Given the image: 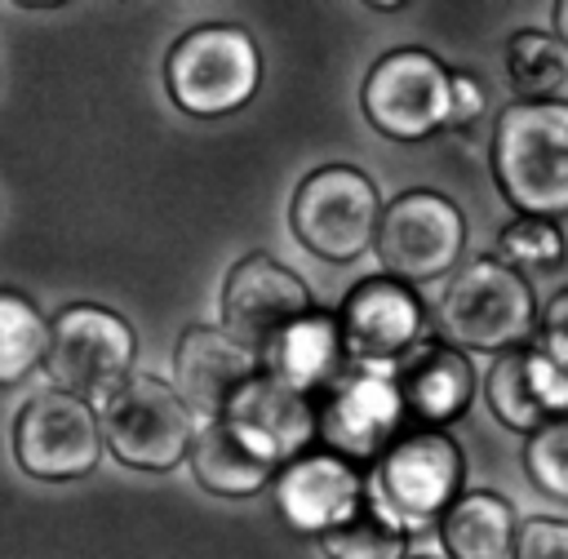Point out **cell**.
<instances>
[{
    "mask_svg": "<svg viewBox=\"0 0 568 559\" xmlns=\"http://www.w3.org/2000/svg\"><path fill=\"white\" fill-rule=\"evenodd\" d=\"M537 315L541 311H537V297L524 271L501 266L493 253L457 266L435 306L439 342L462 355L466 350L506 355V350L528 346V337L537 333Z\"/></svg>",
    "mask_w": 568,
    "mask_h": 559,
    "instance_id": "2",
    "label": "cell"
},
{
    "mask_svg": "<svg viewBox=\"0 0 568 559\" xmlns=\"http://www.w3.org/2000/svg\"><path fill=\"white\" fill-rule=\"evenodd\" d=\"M510 559H568V519H524L515 528Z\"/></svg>",
    "mask_w": 568,
    "mask_h": 559,
    "instance_id": "28",
    "label": "cell"
},
{
    "mask_svg": "<svg viewBox=\"0 0 568 559\" xmlns=\"http://www.w3.org/2000/svg\"><path fill=\"white\" fill-rule=\"evenodd\" d=\"M44 337L49 319L36 311V302L13 288H0V386H18L27 373L40 368Z\"/></svg>",
    "mask_w": 568,
    "mask_h": 559,
    "instance_id": "23",
    "label": "cell"
},
{
    "mask_svg": "<svg viewBox=\"0 0 568 559\" xmlns=\"http://www.w3.org/2000/svg\"><path fill=\"white\" fill-rule=\"evenodd\" d=\"M448 102H453V71L417 44L382 53L359 89V106L368 124L395 142H422L439 129H448Z\"/></svg>",
    "mask_w": 568,
    "mask_h": 559,
    "instance_id": "9",
    "label": "cell"
},
{
    "mask_svg": "<svg viewBox=\"0 0 568 559\" xmlns=\"http://www.w3.org/2000/svg\"><path fill=\"white\" fill-rule=\"evenodd\" d=\"M133 355L138 337L124 315L93 302H71L49 319L40 368L49 373L53 390L98 404L111 386H120L133 373Z\"/></svg>",
    "mask_w": 568,
    "mask_h": 559,
    "instance_id": "6",
    "label": "cell"
},
{
    "mask_svg": "<svg viewBox=\"0 0 568 559\" xmlns=\"http://www.w3.org/2000/svg\"><path fill=\"white\" fill-rule=\"evenodd\" d=\"M524 377L546 417H568V333L537 328L524 346Z\"/></svg>",
    "mask_w": 568,
    "mask_h": 559,
    "instance_id": "25",
    "label": "cell"
},
{
    "mask_svg": "<svg viewBox=\"0 0 568 559\" xmlns=\"http://www.w3.org/2000/svg\"><path fill=\"white\" fill-rule=\"evenodd\" d=\"M333 319L342 333V355L351 364H399L413 346H422L426 333L422 297L390 275L359 280L342 297V311Z\"/></svg>",
    "mask_w": 568,
    "mask_h": 559,
    "instance_id": "12",
    "label": "cell"
},
{
    "mask_svg": "<svg viewBox=\"0 0 568 559\" xmlns=\"http://www.w3.org/2000/svg\"><path fill=\"white\" fill-rule=\"evenodd\" d=\"M555 40L568 49V0H555Z\"/></svg>",
    "mask_w": 568,
    "mask_h": 559,
    "instance_id": "31",
    "label": "cell"
},
{
    "mask_svg": "<svg viewBox=\"0 0 568 559\" xmlns=\"http://www.w3.org/2000/svg\"><path fill=\"white\" fill-rule=\"evenodd\" d=\"M262 373L297 395H311L320 386H328L342 368V333L337 319L328 311H306L302 319H293L288 328H280L262 350Z\"/></svg>",
    "mask_w": 568,
    "mask_h": 559,
    "instance_id": "17",
    "label": "cell"
},
{
    "mask_svg": "<svg viewBox=\"0 0 568 559\" xmlns=\"http://www.w3.org/2000/svg\"><path fill=\"white\" fill-rule=\"evenodd\" d=\"M524 470L532 484L568 501V417H546L524 444Z\"/></svg>",
    "mask_w": 568,
    "mask_h": 559,
    "instance_id": "27",
    "label": "cell"
},
{
    "mask_svg": "<svg viewBox=\"0 0 568 559\" xmlns=\"http://www.w3.org/2000/svg\"><path fill=\"white\" fill-rule=\"evenodd\" d=\"M226 421L244 426L248 435H257L275 457L280 466L311 453V439H315V408L306 395L271 382L266 373H257L222 413Z\"/></svg>",
    "mask_w": 568,
    "mask_h": 559,
    "instance_id": "19",
    "label": "cell"
},
{
    "mask_svg": "<svg viewBox=\"0 0 568 559\" xmlns=\"http://www.w3.org/2000/svg\"><path fill=\"white\" fill-rule=\"evenodd\" d=\"M493 177L519 217L568 213V102H510L493 124Z\"/></svg>",
    "mask_w": 568,
    "mask_h": 559,
    "instance_id": "1",
    "label": "cell"
},
{
    "mask_svg": "<svg viewBox=\"0 0 568 559\" xmlns=\"http://www.w3.org/2000/svg\"><path fill=\"white\" fill-rule=\"evenodd\" d=\"M102 457L98 417L67 390H36L13 417V461L44 484L84 479Z\"/></svg>",
    "mask_w": 568,
    "mask_h": 559,
    "instance_id": "11",
    "label": "cell"
},
{
    "mask_svg": "<svg viewBox=\"0 0 568 559\" xmlns=\"http://www.w3.org/2000/svg\"><path fill=\"white\" fill-rule=\"evenodd\" d=\"M324 559H408V532L364 492V501L328 532L315 537Z\"/></svg>",
    "mask_w": 568,
    "mask_h": 559,
    "instance_id": "21",
    "label": "cell"
},
{
    "mask_svg": "<svg viewBox=\"0 0 568 559\" xmlns=\"http://www.w3.org/2000/svg\"><path fill=\"white\" fill-rule=\"evenodd\" d=\"M466 457L462 444L444 430H417L390 444L377 457V470L364 479V492L413 537L439 524V515L462 497Z\"/></svg>",
    "mask_w": 568,
    "mask_h": 559,
    "instance_id": "5",
    "label": "cell"
},
{
    "mask_svg": "<svg viewBox=\"0 0 568 559\" xmlns=\"http://www.w3.org/2000/svg\"><path fill=\"white\" fill-rule=\"evenodd\" d=\"M484 395H488L493 417L506 430H515V435H532L546 421V413L537 408V399L528 390V377H524V346L519 350H506V355H493Z\"/></svg>",
    "mask_w": 568,
    "mask_h": 559,
    "instance_id": "24",
    "label": "cell"
},
{
    "mask_svg": "<svg viewBox=\"0 0 568 559\" xmlns=\"http://www.w3.org/2000/svg\"><path fill=\"white\" fill-rule=\"evenodd\" d=\"M488 111V93L475 75L453 71V102H448V129H466Z\"/></svg>",
    "mask_w": 568,
    "mask_h": 559,
    "instance_id": "29",
    "label": "cell"
},
{
    "mask_svg": "<svg viewBox=\"0 0 568 559\" xmlns=\"http://www.w3.org/2000/svg\"><path fill=\"white\" fill-rule=\"evenodd\" d=\"M506 75L519 102H550L568 84V49L546 31H515L506 40Z\"/></svg>",
    "mask_w": 568,
    "mask_h": 559,
    "instance_id": "22",
    "label": "cell"
},
{
    "mask_svg": "<svg viewBox=\"0 0 568 559\" xmlns=\"http://www.w3.org/2000/svg\"><path fill=\"white\" fill-rule=\"evenodd\" d=\"M408 559H439V555H408Z\"/></svg>",
    "mask_w": 568,
    "mask_h": 559,
    "instance_id": "33",
    "label": "cell"
},
{
    "mask_svg": "<svg viewBox=\"0 0 568 559\" xmlns=\"http://www.w3.org/2000/svg\"><path fill=\"white\" fill-rule=\"evenodd\" d=\"M439 546L448 559H510L515 546V506L501 492L475 488L462 492L444 515H439Z\"/></svg>",
    "mask_w": 568,
    "mask_h": 559,
    "instance_id": "20",
    "label": "cell"
},
{
    "mask_svg": "<svg viewBox=\"0 0 568 559\" xmlns=\"http://www.w3.org/2000/svg\"><path fill=\"white\" fill-rule=\"evenodd\" d=\"M186 461H191V475L200 479V488H209L217 497H253L280 470V457L257 435H248L244 426H235L226 417L195 426Z\"/></svg>",
    "mask_w": 568,
    "mask_h": 559,
    "instance_id": "16",
    "label": "cell"
},
{
    "mask_svg": "<svg viewBox=\"0 0 568 559\" xmlns=\"http://www.w3.org/2000/svg\"><path fill=\"white\" fill-rule=\"evenodd\" d=\"M373 248L386 266L382 275H390L408 288L430 284L462 262L466 217L448 195H439L430 186H413V191L390 195V204H382Z\"/></svg>",
    "mask_w": 568,
    "mask_h": 559,
    "instance_id": "8",
    "label": "cell"
},
{
    "mask_svg": "<svg viewBox=\"0 0 568 559\" xmlns=\"http://www.w3.org/2000/svg\"><path fill=\"white\" fill-rule=\"evenodd\" d=\"M262 373L257 350L235 342L222 324H191L173 346V390L186 413L200 421H217L226 404Z\"/></svg>",
    "mask_w": 568,
    "mask_h": 559,
    "instance_id": "14",
    "label": "cell"
},
{
    "mask_svg": "<svg viewBox=\"0 0 568 559\" xmlns=\"http://www.w3.org/2000/svg\"><path fill=\"white\" fill-rule=\"evenodd\" d=\"M315 311L311 288L302 275L280 266L271 253H244L222 284V328L244 342L248 350H262L280 328Z\"/></svg>",
    "mask_w": 568,
    "mask_h": 559,
    "instance_id": "13",
    "label": "cell"
},
{
    "mask_svg": "<svg viewBox=\"0 0 568 559\" xmlns=\"http://www.w3.org/2000/svg\"><path fill=\"white\" fill-rule=\"evenodd\" d=\"M395 386L404 408H413L430 430L462 417L470 408L475 395V368L462 350L430 342V346H413L404 364H395Z\"/></svg>",
    "mask_w": 568,
    "mask_h": 559,
    "instance_id": "18",
    "label": "cell"
},
{
    "mask_svg": "<svg viewBox=\"0 0 568 559\" xmlns=\"http://www.w3.org/2000/svg\"><path fill=\"white\" fill-rule=\"evenodd\" d=\"M501 266L519 271V266H559L564 257V235L555 222L546 217H515L510 226H501L497 235V253H493Z\"/></svg>",
    "mask_w": 568,
    "mask_h": 559,
    "instance_id": "26",
    "label": "cell"
},
{
    "mask_svg": "<svg viewBox=\"0 0 568 559\" xmlns=\"http://www.w3.org/2000/svg\"><path fill=\"white\" fill-rule=\"evenodd\" d=\"M373 9H377V13H395V9H404V4H395V0H377Z\"/></svg>",
    "mask_w": 568,
    "mask_h": 559,
    "instance_id": "32",
    "label": "cell"
},
{
    "mask_svg": "<svg viewBox=\"0 0 568 559\" xmlns=\"http://www.w3.org/2000/svg\"><path fill=\"white\" fill-rule=\"evenodd\" d=\"M382 191L355 164H324L302 177L288 204V226L297 244L324 262H355L377 231Z\"/></svg>",
    "mask_w": 568,
    "mask_h": 559,
    "instance_id": "7",
    "label": "cell"
},
{
    "mask_svg": "<svg viewBox=\"0 0 568 559\" xmlns=\"http://www.w3.org/2000/svg\"><path fill=\"white\" fill-rule=\"evenodd\" d=\"M404 421V399L395 386V364H355L328 382V399L315 408V435L324 453L364 466L390 448Z\"/></svg>",
    "mask_w": 568,
    "mask_h": 559,
    "instance_id": "10",
    "label": "cell"
},
{
    "mask_svg": "<svg viewBox=\"0 0 568 559\" xmlns=\"http://www.w3.org/2000/svg\"><path fill=\"white\" fill-rule=\"evenodd\" d=\"M537 328H555V333H568V288L555 293V302L537 315Z\"/></svg>",
    "mask_w": 568,
    "mask_h": 559,
    "instance_id": "30",
    "label": "cell"
},
{
    "mask_svg": "<svg viewBox=\"0 0 568 559\" xmlns=\"http://www.w3.org/2000/svg\"><path fill=\"white\" fill-rule=\"evenodd\" d=\"M262 84L257 40L235 22H204L173 40L164 58V89L178 111L213 120L248 106Z\"/></svg>",
    "mask_w": 568,
    "mask_h": 559,
    "instance_id": "3",
    "label": "cell"
},
{
    "mask_svg": "<svg viewBox=\"0 0 568 559\" xmlns=\"http://www.w3.org/2000/svg\"><path fill=\"white\" fill-rule=\"evenodd\" d=\"M98 417L102 448L129 466V470H173L186 461L195 417L178 399V390L151 373H129L120 386H111L98 404H89Z\"/></svg>",
    "mask_w": 568,
    "mask_h": 559,
    "instance_id": "4",
    "label": "cell"
},
{
    "mask_svg": "<svg viewBox=\"0 0 568 559\" xmlns=\"http://www.w3.org/2000/svg\"><path fill=\"white\" fill-rule=\"evenodd\" d=\"M271 492H275L280 519L293 532L320 537V532L337 528L364 501V475H359V466L315 448V453L284 461L271 479Z\"/></svg>",
    "mask_w": 568,
    "mask_h": 559,
    "instance_id": "15",
    "label": "cell"
}]
</instances>
